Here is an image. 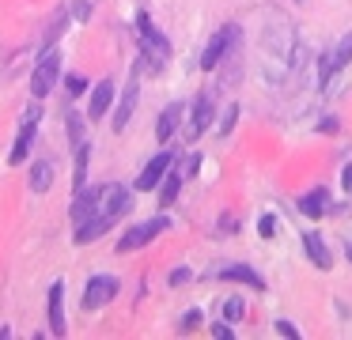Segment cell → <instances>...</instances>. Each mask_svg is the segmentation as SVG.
Instances as JSON below:
<instances>
[{
	"instance_id": "cell-16",
	"label": "cell",
	"mask_w": 352,
	"mask_h": 340,
	"mask_svg": "<svg viewBox=\"0 0 352 340\" xmlns=\"http://www.w3.org/2000/svg\"><path fill=\"white\" fill-rule=\"evenodd\" d=\"M50 332L65 337V280L50 284Z\"/></svg>"
},
{
	"instance_id": "cell-2",
	"label": "cell",
	"mask_w": 352,
	"mask_h": 340,
	"mask_svg": "<svg viewBox=\"0 0 352 340\" xmlns=\"http://www.w3.org/2000/svg\"><path fill=\"white\" fill-rule=\"evenodd\" d=\"M57 80H61V53L46 49V53H42V60L34 65V72H31V95L34 98H46L50 91L57 87Z\"/></svg>"
},
{
	"instance_id": "cell-15",
	"label": "cell",
	"mask_w": 352,
	"mask_h": 340,
	"mask_svg": "<svg viewBox=\"0 0 352 340\" xmlns=\"http://www.w3.org/2000/svg\"><path fill=\"white\" fill-rule=\"evenodd\" d=\"M133 208V189H125V185H107L102 189V204H99V212H107V216H125V212Z\"/></svg>"
},
{
	"instance_id": "cell-3",
	"label": "cell",
	"mask_w": 352,
	"mask_h": 340,
	"mask_svg": "<svg viewBox=\"0 0 352 340\" xmlns=\"http://www.w3.org/2000/svg\"><path fill=\"white\" fill-rule=\"evenodd\" d=\"M118 291H122V284H118L114 276H107V272H99V276H87L84 295H80V306H84V310H102L107 302L118 299Z\"/></svg>"
},
{
	"instance_id": "cell-31",
	"label": "cell",
	"mask_w": 352,
	"mask_h": 340,
	"mask_svg": "<svg viewBox=\"0 0 352 340\" xmlns=\"http://www.w3.org/2000/svg\"><path fill=\"white\" fill-rule=\"evenodd\" d=\"M197 321H201V310H186V314H182V321H178V329H182V332H190V329H197Z\"/></svg>"
},
{
	"instance_id": "cell-23",
	"label": "cell",
	"mask_w": 352,
	"mask_h": 340,
	"mask_svg": "<svg viewBox=\"0 0 352 340\" xmlns=\"http://www.w3.org/2000/svg\"><path fill=\"white\" fill-rule=\"evenodd\" d=\"M65 128H69V144H72V151L84 144V113L80 110H65Z\"/></svg>"
},
{
	"instance_id": "cell-8",
	"label": "cell",
	"mask_w": 352,
	"mask_h": 340,
	"mask_svg": "<svg viewBox=\"0 0 352 340\" xmlns=\"http://www.w3.org/2000/svg\"><path fill=\"white\" fill-rule=\"evenodd\" d=\"M137 98H140V68H133V76L125 80V91L118 98V113H114V133H122L129 125L133 110H137Z\"/></svg>"
},
{
	"instance_id": "cell-17",
	"label": "cell",
	"mask_w": 352,
	"mask_h": 340,
	"mask_svg": "<svg viewBox=\"0 0 352 340\" xmlns=\"http://www.w3.org/2000/svg\"><path fill=\"white\" fill-rule=\"evenodd\" d=\"M137 34H140V42H144L148 49H155L160 57H170V42L160 34V30H155V23L148 19V12L137 15Z\"/></svg>"
},
{
	"instance_id": "cell-9",
	"label": "cell",
	"mask_w": 352,
	"mask_h": 340,
	"mask_svg": "<svg viewBox=\"0 0 352 340\" xmlns=\"http://www.w3.org/2000/svg\"><path fill=\"white\" fill-rule=\"evenodd\" d=\"M102 189H107V185H84L76 196H72V208H69L72 227L84 223L87 216H95V212H99V204H102Z\"/></svg>"
},
{
	"instance_id": "cell-36",
	"label": "cell",
	"mask_w": 352,
	"mask_h": 340,
	"mask_svg": "<svg viewBox=\"0 0 352 340\" xmlns=\"http://www.w3.org/2000/svg\"><path fill=\"white\" fill-rule=\"evenodd\" d=\"M341 185H344V193H352V163L344 166V178H341Z\"/></svg>"
},
{
	"instance_id": "cell-5",
	"label": "cell",
	"mask_w": 352,
	"mask_h": 340,
	"mask_svg": "<svg viewBox=\"0 0 352 340\" xmlns=\"http://www.w3.org/2000/svg\"><path fill=\"white\" fill-rule=\"evenodd\" d=\"M170 166H175V151H155V155L148 159L144 166H140L137 181H133V189H140V193H152V189H160V181L167 178Z\"/></svg>"
},
{
	"instance_id": "cell-1",
	"label": "cell",
	"mask_w": 352,
	"mask_h": 340,
	"mask_svg": "<svg viewBox=\"0 0 352 340\" xmlns=\"http://www.w3.org/2000/svg\"><path fill=\"white\" fill-rule=\"evenodd\" d=\"M163 231H170V219H167V216H152V219H144V223H133L129 231L118 238V253H133V249L155 242Z\"/></svg>"
},
{
	"instance_id": "cell-12",
	"label": "cell",
	"mask_w": 352,
	"mask_h": 340,
	"mask_svg": "<svg viewBox=\"0 0 352 340\" xmlns=\"http://www.w3.org/2000/svg\"><path fill=\"white\" fill-rule=\"evenodd\" d=\"M220 280H231V284H246V287H254V291H265V276H261L254 264H223L220 272H216Z\"/></svg>"
},
{
	"instance_id": "cell-33",
	"label": "cell",
	"mask_w": 352,
	"mask_h": 340,
	"mask_svg": "<svg viewBox=\"0 0 352 340\" xmlns=\"http://www.w3.org/2000/svg\"><path fill=\"white\" fill-rule=\"evenodd\" d=\"M72 15H76L80 23H87V19H91V4H87V0H80V4H72Z\"/></svg>"
},
{
	"instance_id": "cell-27",
	"label": "cell",
	"mask_w": 352,
	"mask_h": 340,
	"mask_svg": "<svg viewBox=\"0 0 352 340\" xmlns=\"http://www.w3.org/2000/svg\"><path fill=\"white\" fill-rule=\"evenodd\" d=\"M273 329L280 332V337H288V340H299V337H303V332H299V325H292L288 317H276V321H273Z\"/></svg>"
},
{
	"instance_id": "cell-25",
	"label": "cell",
	"mask_w": 352,
	"mask_h": 340,
	"mask_svg": "<svg viewBox=\"0 0 352 340\" xmlns=\"http://www.w3.org/2000/svg\"><path fill=\"white\" fill-rule=\"evenodd\" d=\"M243 317H246V299H243V295H231V299L223 302V321L239 325Z\"/></svg>"
},
{
	"instance_id": "cell-30",
	"label": "cell",
	"mask_w": 352,
	"mask_h": 340,
	"mask_svg": "<svg viewBox=\"0 0 352 340\" xmlns=\"http://www.w3.org/2000/svg\"><path fill=\"white\" fill-rule=\"evenodd\" d=\"M208 332H212L216 340H235V329H231V321H216V325H208Z\"/></svg>"
},
{
	"instance_id": "cell-21",
	"label": "cell",
	"mask_w": 352,
	"mask_h": 340,
	"mask_svg": "<svg viewBox=\"0 0 352 340\" xmlns=\"http://www.w3.org/2000/svg\"><path fill=\"white\" fill-rule=\"evenodd\" d=\"M182 181H186V178L178 174V163H175V166L167 170V178L160 181V208H170V204L178 201V193H182Z\"/></svg>"
},
{
	"instance_id": "cell-34",
	"label": "cell",
	"mask_w": 352,
	"mask_h": 340,
	"mask_svg": "<svg viewBox=\"0 0 352 340\" xmlns=\"http://www.w3.org/2000/svg\"><path fill=\"white\" fill-rule=\"evenodd\" d=\"M38 117H42V106H38V102L23 110V121H31V125H38Z\"/></svg>"
},
{
	"instance_id": "cell-24",
	"label": "cell",
	"mask_w": 352,
	"mask_h": 340,
	"mask_svg": "<svg viewBox=\"0 0 352 340\" xmlns=\"http://www.w3.org/2000/svg\"><path fill=\"white\" fill-rule=\"evenodd\" d=\"M65 27H69V12H65V8H57V15L50 19V27H46V38H42V45H46V49H54V42L65 34Z\"/></svg>"
},
{
	"instance_id": "cell-20",
	"label": "cell",
	"mask_w": 352,
	"mask_h": 340,
	"mask_svg": "<svg viewBox=\"0 0 352 340\" xmlns=\"http://www.w3.org/2000/svg\"><path fill=\"white\" fill-rule=\"evenodd\" d=\"M178 121H182V106H178V102L163 106L160 121H155V140H160V144H170V136H175Z\"/></svg>"
},
{
	"instance_id": "cell-35",
	"label": "cell",
	"mask_w": 352,
	"mask_h": 340,
	"mask_svg": "<svg viewBox=\"0 0 352 340\" xmlns=\"http://www.w3.org/2000/svg\"><path fill=\"white\" fill-rule=\"evenodd\" d=\"M197 170H201V155H190V159H186V174H182V178H193Z\"/></svg>"
},
{
	"instance_id": "cell-26",
	"label": "cell",
	"mask_w": 352,
	"mask_h": 340,
	"mask_svg": "<svg viewBox=\"0 0 352 340\" xmlns=\"http://www.w3.org/2000/svg\"><path fill=\"white\" fill-rule=\"evenodd\" d=\"M239 102H231L228 110H223V117H220V136H231V128H235V121H239Z\"/></svg>"
},
{
	"instance_id": "cell-14",
	"label": "cell",
	"mask_w": 352,
	"mask_h": 340,
	"mask_svg": "<svg viewBox=\"0 0 352 340\" xmlns=\"http://www.w3.org/2000/svg\"><path fill=\"white\" fill-rule=\"evenodd\" d=\"M110 102H114V80H99L91 87V98H87V117L102 121L110 113Z\"/></svg>"
},
{
	"instance_id": "cell-10",
	"label": "cell",
	"mask_w": 352,
	"mask_h": 340,
	"mask_svg": "<svg viewBox=\"0 0 352 340\" xmlns=\"http://www.w3.org/2000/svg\"><path fill=\"white\" fill-rule=\"evenodd\" d=\"M114 223H118L114 216H107V212H95V216H87V219H84V223H76V234H72V242H76V246L99 242V238H102V234H107Z\"/></svg>"
},
{
	"instance_id": "cell-19",
	"label": "cell",
	"mask_w": 352,
	"mask_h": 340,
	"mask_svg": "<svg viewBox=\"0 0 352 340\" xmlns=\"http://www.w3.org/2000/svg\"><path fill=\"white\" fill-rule=\"evenodd\" d=\"M27 185H31V193H50V185H54V163L50 159H34L31 170H27Z\"/></svg>"
},
{
	"instance_id": "cell-18",
	"label": "cell",
	"mask_w": 352,
	"mask_h": 340,
	"mask_svg": "<svg viewBox=\"0 0 352 340\" xmlns=\"http://www.w3.org/2000/svg\"><path fill=\"white\" fill-rule=\"evenodd\" d=\"M38 144V125H31V121H23L19 125V136H16V144H12V151H8V163L12 166H19L27 155H31V148Z\"/></svg>"
},
{
	"instance_id": "cell-28",
	"label": "cell",
	"mask_w": 352,
	"mask_h": 340,
	"mask_svg": "<svg viewBox=\"0 0 352 340\" xmlns=\"http://www.w3.org/2000/svg\"><path fill=\"white\" fill-rule=\"evenodd\" d=\"M276 227H280V223H276V216H273V212L258 219V234H261V238H276Z\"/></svg>"
},
{
	"instance_id": "cell-6",
	"label": "cell",
	"mask_w": 352,
	"mask_h": 340,
	"mask_svg": "<svg viewBox=\"0 0 352 340\" xmlns=\"http://www.w3.org/2000/svg\"><path fill=\"white\" fill-rule=\"evenodd\" d=\"M349 65H352V30H349V34H341V42H337L329 53H322V60H318V80L329 83L337 72H341V68H349Z\"/></svg>"
},
{
	"instance_id": "cell-32",
	"label": "cell",
	"mask_w": 352,
	"mask_h": 340,
	"mask_svg": "<svg viewBox=\"0 0 352 340\" xmlns=\"http://www.w3.org/2000/svg\"><path fill=\"white\" fill-rule=\"evenodd\" d=\"M190 276H193L190 269H175V272L167 276V284H170V287H178V284H190Z\"/></svg>"
},
{
	"instance_id": "cell-37",
	"label": "cell",
	"mask_w": 352,
	"mask_h": 340,
	"mask_svg": "<svg viewBox=\"0 0 352 340\" xmlns=\"http://www.w3.org/2000/svg\"><path fill=\"white\" fill-rule=\"evenodd\" d=\"M349 261H352V242H349Z\"/></svg>"
},
{
	"instance_id": "cell-7",
	"label": "cell",
	"mask_w": 352,
	"mask_h": 340,
	"mask_svg": "<svg viewBox=\"0 0 352 340\" xmlns=\"http://www.w3.org/2000/svg\"><path fill=\"white\" fill-rule=\"evenodd\" d=\"M212 117H216V98H212V91H197V98H193V117H190L186 136H190V140H201V136L208 133V125H212Z\"/></svg>"
},
{
	"instance_id": "cell-13",
	"label": "cell",
	"mask_w": 352,
	"mask_h": 340,
	"mask_svg": "<svg viewBox=\"0 0 352 340\" xmlns=\"http://www.w3.org/2000/svg\"><path fill=\"white\" fill-rule=\"evenodd\" d=\"M296 208L303 212L307 219H322L329 212V189L326 185H314V189H307V193H299Z\"/></svg>"
},
{
	"instance_id": "cell-4",
	"label": "cell",
	"mask_w": 352,
	"mask_h": 340,
	"mask_svg": "<svg viewBox=\"0 0 352 340\" xmlns=\"http://www.w3.org/2000/svg\"><path fill=\"white\" fill-rule=\"evenodd\" d=\"M235 38H243L239 23H223V27L205 42V53H201V68H205V72H216V68H220V60H223V53L231 49V42H235Z\"/></svg>"
},
{
	"instance_id": "cell-22",
	"label": "cell",
	"mask_w": 352,
	"mask_h": 340,
	"mask_svg": "<svg viewBox=\"0 0 352 340\" xmlns=\"http://www.w3.org/2000/svg\"><path fill=\"white\" fill-rule=\"evenodd\" d=\"M87 163H91V140H84L76 148V170H72V193L87 185Z\"/></svg>"
},
{
	"instance_id": "cell-11",
	"label": "cell",
	"mask_w": 352,
	"mask_h": 340,
	"mask_svg": "<svg viewBox=\"0 0 352 340\" xmlns=\"http://www.w3.org/2000/svg\"><path fill=\"white\" fill-rule=\"evenodd\" d=\"M303 249L314 269H322V272L333 269V253H329V242L322 238V231H303Z\"/></svg>"
},
{
	"instance_id": "cell-29",
	"label": "cell",
	"mask_w": 352,
	"mask_h": 340,
	"mask_svg": "<svg viewBox=\"0 0 352 340\" xmlns=\"http://www.w3.org/2000/svg\"><path fill=\"white\" fill-rule=\"evenodd\" d=\"M65 87H69V95H84L87 80H84V76H76V72H69V76H65Z\"/></svg>"
}]
</instances>
